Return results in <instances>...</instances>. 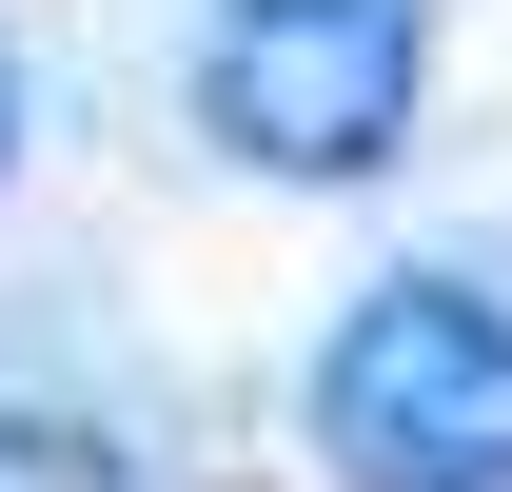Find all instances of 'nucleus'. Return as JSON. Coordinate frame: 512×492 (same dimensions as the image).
Wrapping results in <instances>:
<instances>
[{
	"label": "nucleus",
	"instance_id": "f257e3e1",
	"mask_svg": "<svg viewBox=\"0 0 512 492\" xmlns=\"http://www.w3.org/2000/svg\"><path fill=\"white\" fill-rule=\"evenodd\" d=\"M316 492H512V296L473 256H394L296 355Z\"/></svg>",
	"mask_w": 512,
	"mask_h": 492
},
{
	"label": "nucleus",
	"instance_id": "f03ea898",
	"mask_svg": "<svg viewBox=\"0 0 512 492\" xmlns=\"http://www.w3.org/2000/svg\"><path fill=\"white\" fill-rule=\"evenodd\" d=\"M178 119L256 197H375L434 119V0H197Z\"/></svg>",
	"mask_w": 512,
	"mask_h": 492
},
{
	"label": "nucleus",
	"instance_id": "20e7f679",
	"mask_svg": "<svg viewBox=\"0 0 512 492\" xmlns=\"http://www.w3.org/2000/svg\"><path fill=\"white\" fill-rule=\"evenodd\" d=\"M0 178H20V60H0Z\"/></svg>",
	"mask_w": 512,
	"mask_h": 492
},
{
	"label": "nucleus",
	"instance_id": "7ed1b4c3",
	"mask_svg": "<svg viewBox=\"0 0 512 492\" xmlns=\"http://www.w3.org/2000/svg\"><path fill=\"white\" fill-rule=\"evenodd\" d=\"M0 492H158L119 414H60V394H0Z\"/></svg>",
	"mask_w": 512,
	"mask_h": 492
}]
</instances>
